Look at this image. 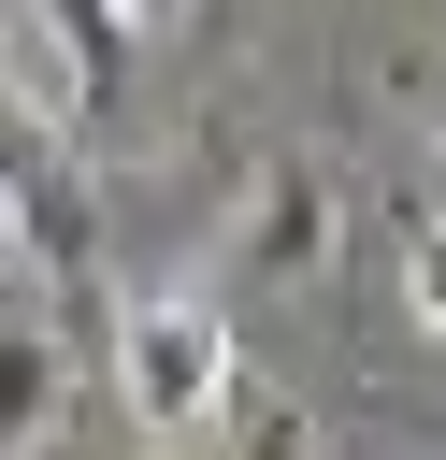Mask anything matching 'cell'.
<instances>
[{
	"label": "cell",
	"mask_w": 446,
	"mask_h": 460,
	"mask_svg": "<svg viewBox=\"0 0 446 460\" xmlns=\"http://www.w3.org/2000/svg\"><path fill=\"white\" fill-rule=\"evenodd\" d=\"M115 402H129L158 446L216 431V417H230V316H216V302H187V288L129 302V316H115Z\"/></svg>",
	"instance_id": "6da1fadb"
},
{
	"label": "cell",
	"mask_w": 446,
	"mask_h": 460,
	"mask_svg": "<svg viewBox=\"0 0 446 460\" xmlns=\"http://www.w3.org/2000/svg\"><path fill=\"white\" fill-rule=\"evenodd\" d=\"M245 259H259V273H331V259H345V201H331L317 158H273V172L245 187Z\"/></svg>",
	"instance_id": "7a4b0ae2"
},
{
	"label": "cell",
	"mask_w": 446,
	"mask_h": 460,
	"mask_svg": "<svg viewBox=\"0 0 446 460\" xmlns=\"http://www.w3.org/2000/svg\"><path fill=\"white\" fill-rule=\"evenodd\" d=\"M43 417H58V359H43V345H0V460H14Z\"/></svg>",
	"instance_id": "3957f363"
},
{
	"label": "cell",
	"mask_w": 446,
	"mask_h": 460,
	"mask_svg": "<svg viewBox=\"0 0 446 460\" xmlns=\"http://www.w3.org/2000/svg\"><path fill=\"white\" fill-rule=\"evenodd\" d=\"M43 29L72 43V86H115V58H129V29H115V0H43Z\"/></svg>",
	"instance_id": "277c9868"
},
{
	"label": "cell",
	"mask_w": 446,
	"mask_h": 460,
	"mask_svg": "<svg viewBox=\"0 0 446 460\" xmlns=\"http://www.w3.org/2000/svg\"><path fill=\"white\" fill-rule=\"evenodd\" d=\"M403 302H417V331L446 345V216H417V230H403Z\"/></svg>",
	"instance_id": "5b68a950"
},
{
	"label": "cell",
	"mask_w": 446,
	"mask_h": 460,
	"mask_svg": "<svg viewBox=\"0 0 446 460\" xmlns=\"http://www.w3.org/2000/svg\"><path fill=\"white\" fill-rule=\"evenodd\" d=\"M230 460H317V431H302V417H288V402H273V417H259V431H245V446H230Z\"/></svg>",
	"instance_id": "8992f818"
},
{
	"label": "cell",
	"mask_w": 446,
	"mask_h": 460,
	"mask_svg": "<svg viewBox=\"0 0 446 460\" xmlns=\"http://www.w3.org/2000/svg\"><path fill=\"white\" fill-rule=\"evenodd\" d=\"M417 101H432V144H446V58H417Z\"/></svg>",
	"instance_id": "52a82bcc"
},
{
	"label": "cell",
	"mask_w": 446,
	"mask_h": 460,
	"mask_svg": "<svg viewBox=\"0 0 446 460\" xmlns=\"http://www.w3.org/2000/svg\"><path fill=\"white\" fill-rule=\"evenodd\" d=\"M173 14H187V0H115V29H173Z\"/></svg>",
	"instance_id": "ba28073f"
}]
</instances>
